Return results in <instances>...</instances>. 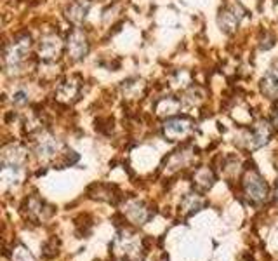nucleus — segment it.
Masks as SVG:
<instances>
[{
    "label": "nucleus",
    "mask_w": 278,
    "mask_h": 261,
    "mask_svg": "<svg viewBox=\"0 0 278 261\" xmlns=\"http://www.w3.org/2000/svg\"><path fill=\"white\" fill-rule=\"evenodd\" d=\"M243 190L248 199L261 202L268 197V185L264 183V179L261 178L258 172H251L243 179Z\"/></svg>",
    "instance_id": "nucleus-1"
},
{
    "label": "nucleus",
    "mask_w": 278,
    "mask_h": 261,
    "mask_svg": "<svg viewBox=\"0 0 278 261\" xmlns=\"http://www.w3.org/2000/svg\"><path fill=\"white\" fill-rule=\"evenodd\" d=\"M243 18V9L240 6H228L219 14V27L225 33H231L240 24Z\"/></svg>",
    "instance_id": "nucleus-2"
},
{
    "label": "nucleus",
    "mask_w": 278,
    "mask_h": 261,
    "mask_svg": "<svg viewBox=\"0 0 278 261\" xmlns=\"http://www.w3.org/2000/svg\"><path fill=\"white\" fill-rule=\"evenodd\" d=\"M89 53V42H87V37L84 35V32L75 30L71 35L68 37V54L71 56V60L78 61L84 60Z\"/></svg>",
    "instance_id": "nucleus-3"
},
{
    "label": "nucleus",
    "mask_w": 278,
    "mask_h": 261,
    "mask_svg": "<svg viewBox=\"0 0 278 261\" xmlns=\"http://www.w3.org/2000/svg\"><path fill=\"white\" fill-rule=\"evenodd\" d=\"M30 50V39H21L11 45V49L6 53V65L7 68H18L19 63L24 60V56Z\"/></svg>",
    "instance_id": "nucleus-4"
},
{
    "label": "nucleus",
    "mask_w": 278,
    "mask_h": 261,
    "mask_svg": "<svg viewBox=\"0 0 278 261\" xmlns=\"http://www.w3.org/2000/svg\"><path fill=\"white\" fill-rule=\"evenodd\" d=\"M261 92L269 99L278 98V66L269 68L266 75L261 79Z\"/></svg>",
    "instance_id": "nucleus-5"
},
{
    "label": "nucleus",
    "mask_w": 278,
    "mask_h": 261,
    "mask_svg": "<svg viewBox=\"0 0 278 261\" xmlns=\"http://www.w3.org/2000/svg\"><path fill=\"white\" fill-rule=\"evenodd\" d=\"M40 58L42 60H54V58L60 56L61 53V42L58 37L54 35H47L40 40V47H39Z\"/></svg>",
    "instance_id": "nucleus-6"
},
{
    "label": "nucleus",
    "mask_w": 278,
    "mask_h": 261,
    "mask_svg": "<svg viewBox=\"0 0 278 261\" xmlns=\"http://www.w3.org/2000/svg\"><path fill=\"white\" fill-rule=\"evenodd\" d=\"M165 134L169 138H179V136H186V134L191 130V122H189L188 119H181V117H178V119H171L165 122Z\"/></svg>",
    "instance_id": "nucleus-7"
},
{
    "label": "nucleus",
    "mask_w": 278,
    "mask_h": 261,
    "mask_svg": "<svg viewBox=\"0 0 278 261\" xmlns=\"http://www.w3.org/2000/svg\"><path fill=\"white\" fill-rule=\"evenodd\" d=\"M269 136H271V130H269V125L266 122H259L258 125L254 127V133H252L251 136V143L248 145L252 146V148H259V146L266 145Z\"/></svg>",
    "instance_id": "nucleus-8"
},
{
    "label": "nucleus",
    "mask_w": 278,
    "mask_h": 261,
    "mask_svg": "<svg viewBox=\"0 0 278 261\" xmlns=\"http://www.w3.org/2000/svg\"><path fill=\"white\" fill-rule=\"evenodd\" d=\"M91 9V4L87 2V0H78V2L71 4L70 9H68V19L73 21V23H84V19L87 18V12Z\"/></svg>",
    "instance_id": "nucleus-9"
},
{
    "label": "nucleus",
    "mask_w": 278,
    "mask_h": 261,
    "mask_svg": "<svg viewBox=\"0 0 278 261\" xmlns=\"http://www.w3.org/2000/svg\"><path fill=\"white\" fill-rule=\"evenodd\" d=\"M78 92V86L75 82H65L63 86L60 87V91H58V96H60L61 99H68L70 96L73 98L75 94Z\"/></svg>",
    "instance_id": "nucleus-10"
},
{
    "label": "nucleus",
    "mask_w": 278,
    "mask_h": 261,
    "mask_svg": "<svg viewBox=\"0 0 278 261\" xmlns=\"http://www.w3.org/2000/svg\"><path fill=\"white\" fill-rule=\"evenodd\" d=\"M26 98H28L26 92H24V91H18V92L14 94V98H12V101H14L16 105H24V103L28 101Z\"/></svg>",
    "instance_id": "nucleus-11"
},
{
    "label": "nucleus",
    "mask_w": 278,
    "mask_h": 261,
    "mask_svg": "<svg viewBox=\"0 0 278 261\" xmlns=\"http://www.w3.org/2000/svg\"><path fill=\"white\" fill-rule=\"evenodd\" d=\"M273 122H275V125L278 127V110H275V113H273Z\"/></svg>",
    "instance_id": "nucleus-12"
},
{
    "label": "nucleus",
    "mask_w": 278,
    "mask_h": 261,
    "mask_svg": "<svg viewBox=\"0 0 278 261\" xmlns=\"http://www.w3.org/2000/svg\"><path fill=\"white\" fill-rule=\"evenodd\" d=\"M276 197H278V181H276Z\"/></svg>",
    "instance_id": "nucleus-13"
}]
</instances>
